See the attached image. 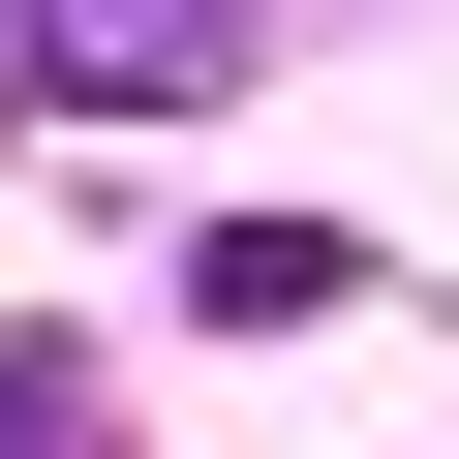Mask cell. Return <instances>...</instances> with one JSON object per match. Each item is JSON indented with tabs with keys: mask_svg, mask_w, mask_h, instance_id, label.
Masks as SVG:
<instances>
[{
	"mask_svg": "<svg viewBox=\"0 0 459 459\" xmlns=\"http://www.w3.org/2000/svg\"><path fill=\"white\" fill-rule=\"evenodd\" d=\"M214 62H246V0H0V92H62V123H184Z\"/></svg>",
	"mask_w": 459,
	"mask_h": 459,
	"instance_id": "1",
	"label": "cell"
},
{
	"mask_svg": "<svg viewBox=\"0 0 459 459\" xmlns=\"http://www.w3.org/2000/svg\"><path fill=\"white\" fill-rule=\"evenodd\" d=\"M184 307H214V337H307V307H368V246H337V214H214Z\"/></svg>",
	"mask_w": 459,
	"mask_h": 459,
	"instance_id": "2",
	"label": "cell"
},
{
	"mask_svg": "<svg viewBox=\"0 0 459 459\" xmlns=\"http://www.w3.org/2000/svg\"><path fill=\"white\" fill-rule=\"evenodd\" d=\"M31 429H62V368H0V459H31Z\"/></svg>",
	"mask_w": 459,
	"mask_h": 459,
	"instance_id": "3",
	"label": "cell"
}]
</instances>
